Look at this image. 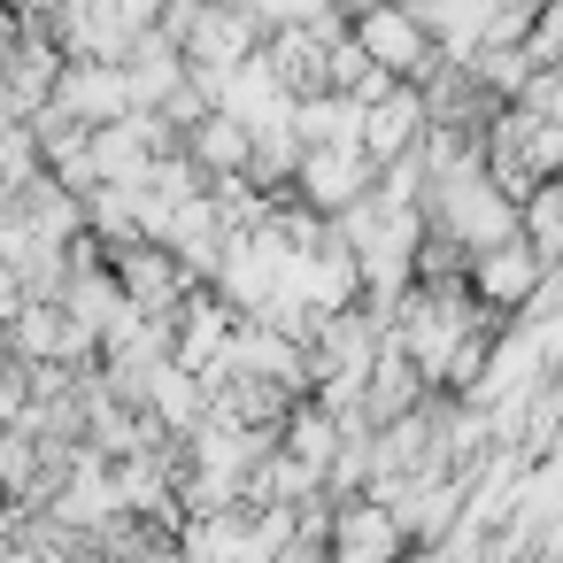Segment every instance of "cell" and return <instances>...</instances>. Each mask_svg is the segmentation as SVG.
I'll list each match as a JSON object with an SVG mask.
<instances>
[{
    "label": "cell",
    "instance_id": "cell-1",
    "mask_svg": "<svg viewBox=\"0 0 563 563\" xmlns=\"http://www.w3.org/2000/svg\"><path fill=\"white\" fill-rule=\"evenodd\" d=\"M301 186H309L317 201H355V194H363V163H355V147H347V140H324V147L301 163Z\"/></svg>",
    "mask_w": 563,
    "mask_h": 563
},
{
    "label": "cell",
    "instance_id": "cell-3",
    "mask_svg": "<svg viewBox=\"0 0 563 563\" xmlns=\"http://www.w3.org/2000/svg\"><path fill=\"white\" fill-rule=\"evenodd\" d=\"M124 286H132L155 317H170V301H178V271H170L155 247H132V255H124Z\"/></svg>",
    "mask_w": 563,
    "mask_h": 563
},
{
    "label": "cell",
    "instance_id": "cell-2",
    "mask_svg": "<svg viewBox=\"0 0 563 563\" xmlns=\"http://www.w3.org/2000/svg\"><path fill=\"white\" fill-rule=\"evenodd\" d=\"M363 47H371V63L409 70V63H417V24H409L401 9H371V16H363Z\"/></svg>",
    "mask_w": 563,
    "mask_h": 563
},
{
    "label": "cell",
    "instance_id": "cell-4",
    "mask_svg": "<svg viewBox=\"0 0 563 563\" xmlns=\"http://www.w3.org/2000/svg\"><path fill=\"white\" fill-rule=\"evenodd\" d=\"M409 132H417V109H409V101H386V109L371 117V147H378V155H401Z\"/></svg>",
    "mask_w": 563,
    "mask_h": 563
}]
</instances>
